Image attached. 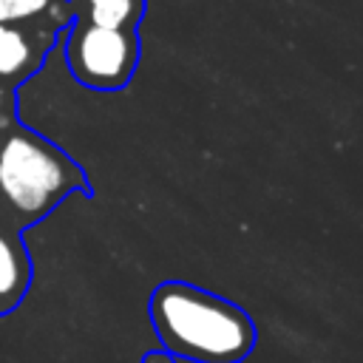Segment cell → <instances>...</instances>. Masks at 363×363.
Returning a JSON list of instances; mask_svg holds the SVG:
<instances>
[{"label": "cell", "instance_id": "cell-1", "mask_svg": "<svg viewBox=\"0 0 363 363\" xmlns=\"http://www.w3.org/2000/svg\"><path fill=\"white\" fill-rule=\"evenodd\" d=\"M147 315L162 349L176 360L241 363L258 340L252 318L238 303L184 281L159 284Z\"/></svg>", "mask_w": 363, "mask_h": 363}, {"label": "cell", "instance_id": "cell-4", "mask_svg": "<svg viewBox=\"0 0 363 363\" xmlns=\"http://www.w3.org/2000/svg\"><path fill=\"white\" fill-rule=\"evenodd\" d=\"M31 264L26 250L0 230V315H9L26 295Z\"/></svg>", "mask_w": 363, "mask_h": 363}, {"label": "cell", "instance_id": "cell-5", "mask_svg": "<svg viewBox=\"0 0 363 363\" xmlns=\"http://www.w3.org/2000/svg\"><path fill=\"white\" fill-rule=\"evenodd\" d=\"M37 62V43L17 26L0 23V77H23Z\"/></svg>", "mask_w": 363, "mask_h": 363}, {"label": "cell", "instance_id": "cell-7", "mask_svg": "<svg viewBox=\"0 0 363 363\" xmlns=\"http://www.w3.org/2000/svg\"><path fill=\"white\" fill-rule=\"evenodd\" d=\"M54 0H0V23H17V20H31L43 11H48Z\"/></svg>", "mask_w": 363, "mask_h": 363}, {"label": "cell", "instance_id": "cell-10", "mask_svg": "<svg viewBox=\"0 0 363 363\" xmlns=\"http://www.w3.org/2000/svg\"><path fill=\"white\" fill-rule=\"evenodd\" d=\"M0 102H3V96H0Z\"/></svg>", "mask_w": 363, "mask_h": 363}, {"label": "cell", "instance_id": "cell-8", "mask_svg": "<svg viewBox=\"0 0 363 363\" xmlns=\"http://www.w3.org/2000/svg\"><path fill=\"white\" fill-rule=\"evenodd\" d=\"M142 363H179L176 357H170L167 352H159V349H153V352H147L145 357H142Z\"/></svg>", "mask_w": 363, "mask_h": 363}, {"label": "cell", "instance_id": "cell-2", "mask_svg": "<svg viewBox=\"0 0 363 363\" xmlns=\"http://www.w3.org/2000/svg\"><path fill=\"white\" fill-rule=\"evenodd\" d=\"M77 184L71 162L34 133L14 130L0 145V193L23 216H43Z\"/></svg>", "mask_w": 363, "mask_h": 363}, {"label": "cell", "instance_id": "cell-3", "mask_svg": "<svg viewBox=\"0 0 363 363\" xmlns=\"http://www.w3.org/2000/svg\"><path fill=\"white\" fill-rule=\"evenodd\" d=\"M136 37L128 28H102L79 23L65 45L68 65L82 85L111 91L128 82L136 65Z\"/></svg>", "mask_w": 363, "mask_h": 363}, {"label": "cell", "instance_id": "cell-9", "mask_svg": "<svg viewBox=\"0 0 363 363\" xmlns=\"http://www.w3.org/2000/svg\"><path fill=\"white\" fill-rule=\"evenodd\" d=\"M65 11H68V9H65L62 3H51V6H48V14H51V20H54V23H62Z\"/></svg>", "mask_w": 363, "mask_h": 363}, {"label": "cell", "instance_id": "cell-6", "mask_svg": "<svg viewBox=\"0 0 363 363\" xmlns=\"http://www.w3.org/2000/svg\"><path fill=\"white\" fill-rule=\"evenodd\" d=\"M91 26L102 28H125L133 17H139L142 0H82Z\"/></svg>", "mask_w": 363, "mask_h": 363}]
</instances>
